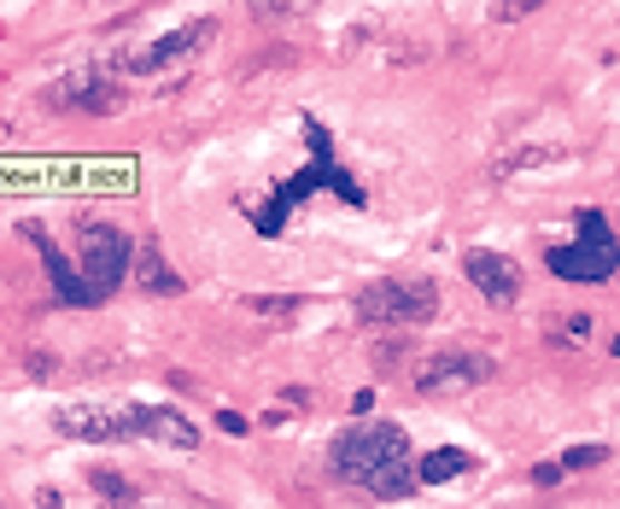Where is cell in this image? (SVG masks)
Wrapping results in <instances>:
<instances>
[{"label": "cell", "instance_id": "obj_1", "mask_svg": "<svg viewBox=\"0 0 620 509\" xmlns=\"http://www.w3.org/2000/svg\"><path fill=\"white\" fill-rule=\"evenodd\" d=\"M404 462H410V433L393 422H363L334 439V469L357 486H375L381 474L404 469Z\"/></svg>", "mask_w": 620, "mask_h": 509}, {"label": "cell", "instance_id": "obj_2", "mask_svg": "<svg viewBox=\"0 0 620 509\" xmlns=\"http://www.w3.org/2000/svg\"><path fill=\"white\" fill-rule=\"evenodd\" d=\"M357 322L370 329H416V322H433L440 311V287L422 282V275H404V282H375L352 298Z\"/></svg>", "mask_w": 620, "mask_h": 509}, {"label": "cell", "instance_id": "obj_3", "mask_svg": "<svg viewBox=\"0 0 620 509\" xmlns=\"http://www.w3.org/2000/svg\"><path fill=\"white\" fill-rule=\"evenodd\" d=\"M77 270H82L88 305H95V298H106L111 287H124V275L135 270L129 235H124V228H111V223H82V228H77Z\"/></svg>", "mask_w": 620, "mask_h": 509}, {"label": "cell", "instance_id": "obj_4", "mask_svg": "<svg viewBox=\"0 0 620 509\" xmlns=\"http://www.w3.org/2000/svg\"><path fill=\"white\" fill-rule=\"evenodd\" d=\"M550 270H557L562 282H609V275L620 270V241L609 235L603 217L585 212L580 217V241L550 252Z\"/></svg>", "mask_w": 620, "mask_h": 509}, {"label": "cell", "instance_id": "obj_5", "mask_svg": "<svg viewBox=\"0 0 620 509\" xmlns=\"http://www.w3.org/2000/svg\"><path fill=\"white\" fill-rule=\"evenodd\" d=\"M53 428L65 439H82V446H118V439L141 433V415L124 410V404H59Z\"/></svg>", "mask_w": 620, "mask_h": 509}, {"label": "cell", "instance_id": "obj_6", "mask_svg": "<svg viewBox=\"0 0 620 509\" xmlns=\"http://www.w3.org/2000/svg\"><path fill=\"white\" fill-rule=\"evenodd\" d=\"M492 375H498V363L486 352H433L416 369V392L422 399H456L469 386H486Z\"/></svg>", "mask_w": 620, "mask_h": 509}, {"label": "cell", "instance_id": "obj_7", "mask_svg": "<svg viewBox=\"0 0 620 509\" xmlns=\"http://www.w3.org/2000/svg\"><path fill=\"white\" fill-rule=\"evenodd\" d=\"M118 82H111L100 65H82V71H65L53 88H48V106L53 111H82V118H106L118 106Z\"/></svg>", "mask_w": 620, "mask_h": 509}, {"label": "cell", "instance_id": "obj_8", "mask_svg": "<svg viewBox=\"0 0 620 509\" xmlns=\"http://www.w3.org/2000/svg\"><path fill=\"white\" fill-rule=\"evenodd\" d=\"M211 36H217V18H194V25H181V30H170V36H158L152 48L129 53L124 65H129V71H141V77H152V71H176V65H188Z\"/></svg>", "mask_w": 620, "mask_h": 509}, {"label": "cell", "instance_id": "obj_9", "mask_svg": "<svg viewBox=\"0 0 620 509\" xmlns=\"http://www.w3.org/2000/svg\"><path fill=\"white\" fill-rule=\"evenodd\" d=\"M463 270H469V282L480 287V298L486 305H515L521 298V270H515V258H503V252H486V246H474V252H463Z\"/></svg>", "mask_w": 620, "mask_h": 509}, {"label": "cell", "instance_id": "obj_10", "mask_svg": "<svg viewBox=\"0 0 620 509\" xmlns=\"http://www.w3.org/2000/svg\"><path fill=\"white\" fill-rule=\"evenodd\" d=\"M135 415H141V433L158 439V446H176V451H194L199 446V428L181 410H170V404H141Z\"/></svg>", "mask_w": 620, "mask_h": 509}, {"label": "cell", "instance_id": "obj_11", "mask_svg": "<svg viewBox=\"0 0 620 509\" xmlns=\"http://www.w3.org/2000/svg\"><path fill=\"white\" fill-rule=\"evenodd\" d=\"M135 282H141L147 293H181V275H176L165 258H158L152 246L141 252V258H135Z\"/></svg>", "mask_w": 620, "mask_h": 509}, {"label": "cell", "instance_id": "obj_12", "mask_svg": "<svg viewBox=\"0 0 620 509\" xmlns=\"http://www.w3.org/2000/svg\"><path fill=\"white\" fill-rule=\"evenodd\" d=\"M463 469H469V457H463V451H433L422 469H416V480L433 486V480H451V474H463Z\"/></svg>", "mask_w": 620, "mask_h": 509}, {"label": "cell", "instance_id": "obj_13", "mask_svg": "<svg viewBox=\"0 0 620 509\" xmlns=\"http://www.w3.org/2000/svg\"><path fill=\"white\" fill-rule=\"evenodd\" d=\"M258 18H305V12H316L323 0H246Z\"/></svg>", "mask_w": 620, "mask_h": 509}, {"label": "cell", "instance_id": "obj_14", "mask_svg": "<svg viewBox=\"0 0 620 509\" xmlns=\"http://www.w3.org/2000/svg\"><path fill=\"white\" fill-rule=\"evenodd\" d=\"M370 492H375V498H410V492H416V469H410V462H404V469L381 474V480L370 486Z\"/></svg>", "mask_w": 620, "mask_h": 509}, {"label": "cell", "instance_id": "obj_15", "mask_svg": "<svg viewBox=\"0 0 620 509\" xmlns=\"http://www.w3.org/2000/svg\"><path fill=\"white\" fill-rule=\"evenodd\" d=\"M88 480H95V492H100L106 503H129V498H135V486H129L124 474H111V469H95Z\"/></svg>", "mask_w": 620, "mask_h": 509}, {"label": "cell", "instance_id": "obj_16", "mask_svg": "<svg viewBox=\"0 0 620 509\" xmlns=\"http://www.w3.org/2000/svg\"><path fill=\"white\" fill-rule=\"evenodd\" d=\"M544 0H498V25H521V18H533Z\"/></svg>", "mask_w": 620, "mask_h": 509}, {"label": "cell", "instance_id": "obj_17", "mask_svg": "<svg viewBox=\"0 0 620 509\" xmlns=\"http://www.w3.org/2000/svg\"><path fill=\"white\" fill-rule=\"evenodd\" d=\"M609 457V446H573L568 457H562V469L573 474V469H591V462H603Z\"/></svg>", "mask_w": 620, "mask_h": 509}, {"label": "cell", "instance_id": "obj_18", "mask_svg": "<svg viewBox=\"0 0 620 509\" xmlns=\"http://www.w3.org/2000/svg\"><path fill=\"white\" fill-rule=\"evenodd\" d=\"M298 305V298H287V293H258V298H252V311H258V316H287Z\"/></svg>", "mask_w": 620, "mask_h": 509}, {"label": "cell", "instance_id": "obj_19", "mask_svg": "<svg viewBox=\"0 0 620 509\" xmlns=\"http://www.w3.org/2000/svg\"><path fill=\"white\" fill-rule=\"evenodd\" d=\"M24 369H30L36 381H48V375H53V358H48V352H30V358H24Z\"/></svg>", "mask_w": 620, "mask_h": 509}, {"label": "cell", "instance_id": "obj_20", "mask_svg": "<svg viewBox=\"0 0 620 509\" xmlns=\"http://www.w3.org/2000/svg\"><path fill=\"white\" fill-rule=\"evenodd\" d=\"M568 469H562V462H539V469H533V486H557Z\"/></svg>", "mask_w": 620, "mask_h": 509}, {"label": "cell", "instance_id": "obj_21", "mask_svg": "<svg viewBox=\"0 0 620 509\" xmlns=\"http://www.w3.org/2000/svg\"><path fill=\"white\" fill-rule=\"evenodd\" d=\"M217 428H223V433H246V415H235V410H217Z\"/></svg>", "mask_w": 620, "mask_h": 509}, {"label": "cell", "instance_id": "obj_22", "mask_svg": "<svg viewBox=\"0 0 620 509\" xmlns=\"http://www.w3.org/2000/svg\"><path fill=\"white\" fill-rule=\"evenodd\" d=\"M614 358H620V334H614Z\"/></svg>", "mask_w": 620, "mask_h": 509}, {"label": "cell", "instance_id": "obj_23", "mask_svg": "<svg viewBox=\"0 0 620 509\" xmlns=\"http://www.w3.org/2000/svg\"><path fill=\"white\" fill-rule=\"evenodd\" d=\"M106 509H118V503H106ZM124 509H129V503H124Z\"/></svg>", "mask_w": 620, "mask_h": 509}]
</instances>
